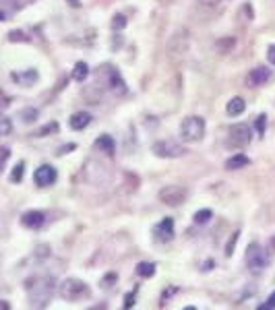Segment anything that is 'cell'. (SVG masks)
I'll list each match as a JSON object with an SVG mask.
<instances>
[{"label": "cell", "mask_w": 275, "mask_h": 310, "mask_svg": "<svg viewBox=\"0 0 275 310\" xmlns=\"http://www.w3.org/2000/svg\"><path fill=\"white\" fill-rule=\"evenodd\" d=\"M54 288H56V279L54 277H36L33 281H29L27 285V296L31 306L36 308H46L48 302L54 296Z\"/></svg>", "instance_id": "6da1fadb"}, {"label": "cell", "mask_w": 275, "mask_h": 310, "mask_svg": "<svg viewBox=\"0 0 275 310\" xmlns=\"http://www.w3.org/2000/svg\"><path fill=\"white\" fill-rule=\"evenodd\" d=\"M58 294L64 298L66 302H79L83 298H89V285L81 279H75V277H68L58 285Z\"/></svg>", "instance_id": "7a4b0ae2"}, {"label": "cell", "mask_w": 275, "mask_h": 310, "mask_svg": "<svg viewBox=\"0 0 275 310\" xmlns=\"http://www.w3.org/2000/svg\"><path fill=\"white\" fill-rule=\"evenodd\" d=\"M205 136V120L201 116H188L180 124V139L184 143H199Z\"/></svg>", "instance_id": "3957f363"}, {"label": "cell", "mask_w": 275, "mask_h": 310, "mask_svg": "<svg viewBox=\"0 0 275 310\" xmlns=\"http://www.w3.org/2000/svg\"><path fill=\"white\" fill-rule=\"evenodd\" d=\"M244 261H246V267L253 271V273H261L263 269H265L267 265H269V255H267V250L263 248L261 244H257V242H253L248 248H246V257H244Z\"/></svg>", "instance_id": "277c9868"}, {"label": "cell", "mask_w": 275, "mask_h": 310, "mask_svg": "<svg viewBox=\"0 0 275 310\" xmlns=\"http://www.w3.org/2000/svg\"><path fill=\"white\" fill-rule=\"evenodd\" d=\"M253 139V133H250V126L248 124H234L230 131H228V145L236 147V149H242L250 143Z\"/></svg>", "instance_id": "5b68a950"}, {"label": "cell", "mask_w": 275, "mask_h": 310, "mask_svg": "<svg viewBox=\"0 0 275 310\" xmlns=\"http://www.w3.org/2000/svg\"><path fill=\"white\" fill-rule=\"evenodd\" d=\"M157 197H159V201L166 203V205H170V207H178V205H182V203L186 201L188 192H186V188H184V186L170 184V186H164L162 190H159Z\"/></svg>", "instance_id": "8992f818"}, {"label": "cell", "mask_w": 275, "mask_h": 310, "mask_svg": "<svg viewBox=\"0 0 275 310\" xmlns=\"http://www.w3.org/2000/svg\"><path fill=\"white\" fill-rule=\"evenodd\" d=\"M153 153L157 157H166V159H174V157H182L186 153V149L174 143V141H157L153 145Z\"/></svg>", "instance_id": "52a82bcc"}, {"label": "cell", "mask_w": 275, "mask_h": 310, "mask_svg": "<svg viewBox=\"0 0 275 310\" xmlns=\"http://www.w3.org/2000/svg\"><path fill=\"white\" fill-rule=\"evenodd\" d=\"M56 178H58V174H56V170H54L52 166H48V164L40 166V168L36 170V174H33V180H36V184L42 186V188L52 186L54 182H56Z\"/></svg>", "instance_id": "ba28073f"}, {"label": "cell", "mask_w": 275, "mask_h": 310, "mask_svg": "<svg viewBox=\"0 0 275 310\" xmlns=\"http://www.w3.org/2000/svg\"><path fill=\"white\" fill-rule=\"evenodd\" d=\"M153 236L157 242H170V240L174 238V220H172V217L162 220L153 227Z\"/></svg>", "instance_id": "9c48e42d"}, {"label": "cell", "mask_w": 275, "mask_h": 310, "mask_svg": "<svg viewBox=\"0 0 275 310\" xmlns=\"http://www.w3.org/2000/svg\"><path fill=\"white\" fill-rule=\"evenodd\" d=\"M269 79H271V71H269V68L259 66V68H255V71H250L246 83H248L250 87H261V85H265Z\"/></svg>", "instance_id": "30bf717a"}, {"label": "cell", "mask_w": 275, "mask_h": 310, "mask_svg": "<svg viewBox=\"0 0 275 310\" xmlns=\"http://www.w3.org/2000/svg\"><path fill=\"white\" fill-rule=\"evenodd\" d=\"M21 223L29 229H40L46 223V215L42 211H27V213H23Z\"/></svg>", "instance_id": "8fae6325"}, {"label": "cell", "mask_w": 275, "mask_h": 310, "mask_svg": "<svg viewBox=\"0 0 275 310\" xmlns=\"http://www.w3.org/2000/svg\"><path fill=\"white\" fill-rule=\"evenodd\" d=\"M10 79H13L15 83L23 85V87H29L33 85L40 79V73L36 71V68H27V71H21V73H13L10 75Z\"/></svg>", "instance_id": "7c38bea8"}, {"label": "cell", "mask_w": 275, "mask_h": 310, "mask_svg": "<svg viewBox=\"0 0 275 310\" xmlns=\"http://www.w3.org/2000/svg\"><path fill=\"white\" fill-rule=\"evenodd\" d=\"M91 114L89 112H75L73 116H71V129H75V131H83V129H87V126L91 124Z\"/></svg>", "instance_id": "4fadbf2b"}, {"label": "cell", "mask_w": 275, "mask_h": 310, "mask_svg": "<svg viewBox=\"0 0 275 310\" xmlns=\"http://www.w3.org/2000/svg\"><path fill=\"white\" fill-rule=\"evenodd\" d=\"M108 87L114 91V93H116V91H118V93H124V91H127V85H124L118 71H110L108 73Z\"/></svg>", "instance_id": "5bb4252c"}, {"label": "cell", "mask_w": 275, "mask_h": 310, "mask_svg": "<svg viewBox=\"0 0 275 310\" xmlns=\"http://www.w3.org/2000/svg\"><path fill=\"white\" fill-rule=\"evenodd\" d=\"M246 110V103L242 97H232L230 101H228V106H226V112L230 114V116H240Z\"/></svg>", "instance_id": "9a60e30c"}, {"label": "cell", "mask_w": 275, "mask_h": 310, "mask_svg": "<svg viewBox=\"0 0 275 310\" xmlns=\"http://www.w3.org/2000/svg\"><path fill=\"white\" fill-rule=\"evenodd\" d=\"M95 147L99 149V151H104L108 155H114V149H116V145H114V139L110 134H101L99 139L95 141Z\"/></svg>", "instance_id": "2e32d148"}, {"label": "cell", "mask_w": 275, "mask_h": 310, "mask_svg": "<svg viewBox=\"0 0 275 310\" xmlns=\"http://www.w3.org/2000/svg\"><path fill=\"white\" fill-rule=\"evenodd\" d=\"M248 164H250V159L242 153H238V155H232L226 162V170H240V168H246Z\"/></svg>", "instance_id": "e0dca14e"}, {"label": "cell", "mask_w": 275, "mask_h": 310, "mask_svg": "<svg viewBox=\"0 0 275 310\" xmlns=\"http://www.w3.org/2000/svg\"><path fill=\"white\" fill-rule=\"evenodd\" d=\"M87 77H89V66L85 62H77L75 71H73V79H75V81H79V83H83Z\"/></svg>", "instance_id": "ac0fdd59"}, {"label": "cell", "mask_w": 275, "mask_h": 310, "mask_svg": "<svg viewBox=\"0 0 275 310\" xmlns=\"http://www.w3.org/2000/svg\"><path fill=\"white\" fill-rule=\"evenodd\" d=\"M137 273L141 277H153L155 275V263H139L137 265Z\"/></svg>", "instance_id": "d6986e66"}, {"label": "cell", "mask_w": 275, "mask_h": 310, "mask_svg": "<svg viewBox=\"0 0 275 310\" xmlns=\"http://www.w3.org/2000/svg\"><path fill=\"white\" fill-rule=\"evenodd\" d=\"M211 217H213L211 209H201V211L194 213V223H207Z\"/></svg>", "instance_id": "ffe728a7"}, {"label": "cell", "mask_w": 275, "mask_h": 310, "mask_svg": "<svg viewBox=\"0 0 275 310\" xmlns=\"http://www.w3.org/2000/svg\"><path fill=\"white\" fill-rule=\"evenodd\" d=\"M23 168H25V164H23V162H19L13 168V172H10V182H21L23 180Z\"/></svg>", "instance_id": "44dd1931"}, {"label": "cell", "mask_w": 275, "mask_h": 310, "mask_svg": "<svg viewBox=\"0 0 275 310\" xmlns=\"http://www.w3.org/2000/svg\"><path fill=\"white\" fill-rule=\"evenodd\" d=\"M124 27H127V17H124V15H114L112 29H124Z\"/></svg>", "instance_id": "7402d4cb"}, {"label": "cell", "mask_w": 275, "mask_h": 310, "mask_svg": "<svg viewBox=\"0 0 275 310\" xmlns=\"http://www.w3.org/2000/svg\"><path fill=\"white\" fill-rule=\"evenodd\" d=\"M10 129H13V124H10V118H2V120H0V134H2V136H8L10 134Z\"/></svg>", "instance_id": "603a6c76"}, {"label": "cell", "mask_w": 275, "mask_h": 310, "mask_svg": "<svg viewBox=\"0 0 275 310\" xmlns=\"http://www.w3.org/2000/svg\"><path fill=\"white\" fill-rule=\"evenodd\" d=\"M238 236H240V234L236 232V234L230 238V242H228V246H226V255H228V257L234 255V246H236V242H238Z\"/></svg>", "instance_id": "cb8c5ba5"}, {"label": "cell", "mask_w": 275, "mask_h": 310, "mask_svg": "<svg viewBox=\"0 0 275 310\" xmlns=\"http://www.w3.org/2000/svg\"><path fill=\"white\" fill-rule=\"evenodd\" d=\"M265 126H267V118H265V114H261V116L257 118V131H259V134H265Z\"/></svg>", "instance_id": "d4e9b609"}, {"label": "cell", "mask_w": 275, "mask_h": 310, "mask_svg": "<svg viewBox=\"0 0 275 310\" xmlns=\"http://www.w3.org/2000/svg\"><path fill=\"white\" fill-rule=\"evenodd\" d=\"M197 2L203 4V6H207V8H215V6H220L222 0H197Z\"/></svg>", "instance_id": "484cf974"}, {"label": "cell", "mask_w": 275, "mask_h": 310, "mask_svg": "<svg viewBox=\"0 0 275 310\" xmlns=\"http://www.w3.org/2000/svg\"><path fill=\"white\" fill-rule=\"evenodd\" d=\"M259 308H261V310H265V308H275V292L267 298V302L263 304V306H259Z\"/></svg>", "instance_id": "4316f807"}, {"label": "cell", "mask_w": 275, "mask_h": 310, "mask_svg": "<svg viewBox=\"0 0 275 310\" xmlns=\"http://www.w3.org/2000/svg\"><path fill=\"white\" fill-rule=\"evenodd\" d=\"M50 252H52L50 246H38V257H40V259H42V257H48Z\"/></svg>", "instance_id": "83f0119b"}, {"label": "cell", "mask_w": 275, "mask_h": 310, "mask_svg": "<svg viewBox=\"0 0 275 310\" xmlns=\"http://www.w3.org/2000/svg\"><path fill=\"white\" fill-rule=\"evenodd\" d=\"M267 60L271 64H275V45H269V48H267Z\"/></svg>", "instance_id": "f1b7e54d"}, {"label": "cell", "mask_w": 275, "mask_h": 310, "mask_svg": "<svg viewBox=\"0 0 275 310\" xmlns=\"http://www.w3.org/2000/svg\"><path fill=\"white\" fill-rule=\"evenodd\" d=\"M133 306H135V296L127 294V298H124V308H133Z\"/></svg>", "instance_id": "f546056e"}, {"label": "cell", "mask_w": 275, "mask_h": 310, "mask_svg": "<svg viewBox=\"0 0 275 310\" xmlns=\"http://www.w3.org/2000/svg\"><path fill=\"white\" fill-rule=\"evenodd\" d=\"M8 40H10V42H17V40H19V42H21V40H23V33H21V31H10V33H8Z\"/></svg>", "instance_id": "4dcf8cb0"}, {"label": "cell", "mask_w": 275, "mask_h": 310, "mask_svg": "<svg viewBox=\"0 0 275 310\" xmlns=\"http://www.w3.org/2000/svg\"><path fill=\"white\" fill-rule=\"evenodd\" d=\"M54 131H58V124H48V126H44L40 134H46V133H54Z\"/></svg>", "instance_id": "1f68e13d"}, {"label": "cell", "mask_w": 275, "mask_h": 310, "mask_svg": "<svg viewBox=\"0 0 275 310\" xmlns=\"http://www.w3.org/2000/svg\"><path fill=\"white\" fill-rule=\"evenodd\" d=\"M23 116L29 118V122H31V120H36V118H38V112H36V110H27L25 114H23Z\"/></svg>", "instance_id": "d6a6232c"}, {"label": "cell", "mask_w": 275, "mask_h": 310, "mask_svg": "<svg viewBox=\"0 0 275 310\" xmlns=\"http://www.w3.org/2000/svg\"><path fill=\"white\" fill-rule=\"evenodd\" d=\"M8 155H10V151H8V147H2V166L6 164V159H8Z\"/></svg>", "instance_id": "836d02e7"}, {"label": "cell", "mask_w": 275, "mask_h": 310, "mask_svg": "<svg viewBox=\"0 0 275 310\" xmlns=\"http://www.w3.org/2000/svg\"><path fill=\"white\" fill-rule=\"evenodd\" d=\"M71 2H73V4H77V0H71Z\"/></svg>", "instance_id": "e575fe53"}]
</instances>
